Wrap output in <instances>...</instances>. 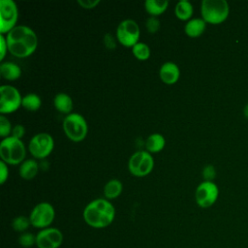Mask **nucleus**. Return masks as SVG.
<instances>
[{
	"label": "nucleus",
	"instance_id": "6ab92c4d",
	"mask_svg": "<svg viewBox=\"0 0 248 248\" xmlns=\"http://www.w3.org/2000/svg\"><path fill=\"white\" fill-rule=\"evenodd\" d=\"M165 144H166L165 137L160 133H153L149 135L145 141V147L149 153L160 152L161 150L164 149Z\"/></svg>",
	"mask_w": 248,
	"mask_h": 248
},
{
	"label": "nucleus",
	"instance_id": "bb28decb",
	"mask_svg": "<svg viewBox=\"0 0 248 248\" xmlns=\"http://www.w3.org/2000/svg\"><path fill=\"white\" fill-rule=\"evenodd\" d=\"M160 27H161V23H160V20H159V18L157 16H150L145 20V28L147 29V31L149 33L153 34V33L158 32Z\"/></svg>",
	"mask_w": 248,
	"mask_h": 248
},
{
	"label": "nucleus",
	"instance_id": "2eb2a0df",
	"mask_svg": "<svg viewBox=\"0 0 248 248\" xmlns=\"http://www.w3.org/2000/svg\"><path fill=\"white\" fill-rule=\"evenodd\" d=\"M206 28V22L203 20L202 17H193L189 19L185 26L184 31L186 35L192 38H196L201 36Z\"/></svg>",
	"mask_w": 248,
	"mask_h": 248
},
{
	"label": "nucleus",
	"instance_id": "aec40b11",
	"mask_svg": "<svg viewBox=\"0 0 248 248\" xmlns=\"http://www.w3.org/2000/svg\"><path fill=\"white\" fill-rule=\"evenodd\" d=\"M194 13V7L188 0H180L175 4L174 14L177 18L181 20L191 19Z\"/></svg>",
	"mask_w": 248,
	"mask_h": 248
},
{
	"label": "nucleus",
	"instance_id": "1a4fd4ad",
	"mask_svg": "<svg viewBox=\"0 0 248 248\" xmlns=\"http://www.w3.org/2000/svg\"><path fill=\"white\" fill-rule=\"evenodd\" d=\"M18 8L14 0H0V34L9 33L16 26Z\"/></svg>",
	"mask_w": 248,
	"mask_h": 248
},
{
	"label": "nucleus",
	"instance_id": "dca6fc26",
	"mask_svg": "<svg viewBox=\"0 0 248 248\" xmlns=\"http://www.w3.org/2000/svg\"><path fill=\"white\" fill-rule=\"evenodd\" d=\"M53 105L59 112L64 114L71 113L74 107L71 96L65 92H59L54 96Z\"/></svg>",
	"mask_w": 248,
	"mask_h": 248
},
{
	"label": "nucleus",
	"instance_id": "72a5a7b5",
	"mask_svg": "<svg viewBox=\"0 0 248 248\" xmlns=\"http://www.w3.org/2000/svg\"><path fill=\"white\" fill-rule=\"evenodd\" d=\"M0 49H1V52H0V59L3 60L4 57H5L6 54H7V51H9V50H8V44H7L6 37H5L3 34H0Z\"/></svg>",
	"mask_w": 248,
	"mask_h": 248
},
{
	"label": "nucleus",
	"instance_id": "20e7f679",
	"mask_svg": "<svg viewBox=\"0 0 248 248\" xmlns=\"http://www.w3.org/2000/svg\"><path fill=\"white\" fill-rule=\"evenodd\" d=\"M201 14L206 23L220 24L228 18L230 5L226 0H202Z\"/></svg>",
	"mask_w": 248,
	"mask_h": 248
},
{
	"label": "nucleus",
	"instance_id": "f3484780",
	"mask_svg": "<svg viewBox=\"0 0 248 248\" xmlns=\"http://www.w3.org/2000/svg\"><path fill=\"white\" fill-rule=\"evenodd\" d=\"M39 171V164L35 159L24 160L19 166V175L25 180L33 179Z\"/></svg>",
	"mask_w": 248,
	"mask_h": 248
},
{
	"label": "nucleus",
	"instance_id": "7ed1b4c3",
	"mask_svg": "<svg viewBox=\"0 0 248 248\" xmlns=\"http://www.w3.org/2000/svg\"><path fill=\"white\" fill-rule=\"evenodd\" d=\"M26 147L23 141L13 136L4 138L0 142V157L8 165H17L24 161Z\"/></svg>",
	"mask_w": 248,
	"mask_h": 248
},
{
	"label": "nucleus",
	"instance_id": "9b49d317",
	"mask_svg": "<svg viewBox=\"0 0 248 248\" xmlns=\"http://www.w3.org/2000/svg\"><path fill=\"white\" fill-rule=\"evenodd\" d=\"M54 208L49 202H42L36 204L29 215L31 225L39 229L47 228L54 220Z\"/></svg>",
	"mask_w": 248,
	"mask_h": 248
},
{
	"label": "nucleus",
	"instance_id": "4468645a",
	"mask_svg": "<svg viewBox=\"0 0 248 248\" xmlns=\"http://www.w3.org/2000/svg\"><path fill=\"white\" fill-rule=\"evenodd\" d=\"M159 77L161 80L167 84L175 83L180 77V70L176 63L167 61L163 63L159 69Z\"/></svg>",
	"mask_w": 248,
	"mask_h": 248
},
{
	"label": "nucleus",
	"instance_id": "cd10ccee",
	"mask_svg": "<svg viewBox=\"0 0 248 248\" xmlns=\"http://www.w3.org/2000/svg\"><path fill=\"white\" fill-rule=\"evenodd\" d=\"M18 242L22 247H25V248L31 247L32 245L36 244V235L30 232H23L18 237Z\"/></svg>",
	"mask_w": 248,
	"mask_h": 248
},
{
	"label": "nucleus",
	"instance_id": "39448f33",
	"mask_svg": "<svg viewBox=\"0 0 248 248\" xmlns=\"http://www.w3.org/2000/svg\"><path fill=\"white\" fill-rule=\"evenodd\" d=\"M62 127L67 138L75 142L83 140L88 133L86 119L78 112H71L67 114L63 119Z\"/></svg>",
	"mask_w": 248,
	"mask_h": 248
},
{
	"label": "nucleus",
	"instance_id": "5701e85b",
	"mask_svg": "<svg viewBox=\"0 0 248 248\" xmlns=\"http://www.w3.org/2000/svg\"><path fill=\"white\" fill-rule=\"evenodd\" d=\"M42 105V100L41 97L33 92L27 93L22 97L21 101V106L29 110V111H36L41 108Z\"/></svg>",
	"mask_w": 248,
	"mask_h": 248
},
{
	"label": "nucleus",
	"instance_id": "c756f323",
	"mask_svg": "<svg viewBox=\"0 0 248 248\" xmlns=\"http://www.w3.org/2000/svg\"><path fill=\"white\" fill-rule=\"evenodd\" d=\"M104 44L108 49H114L116 47V38L112 34L107 33L104 36Z\"/></svg>",
	"mask_w": 248,
	"mask_h": 248
},
{
	"label": "nucleus",
	"instance_id": "7c9ffc66",
	"mask_svg": "<svg viewBox=\"0 0 248 248\" xmlns=\"http://www.w3.org/2000/svg\"><path fill=\"white\" fill-rule=\"evenodd\" d=\"M9 176V169L8 164H6L4 161H0V183L4 184Z\"/></svg>",
	"mask_w": 248,
	"mask_h": 248
},
{
	"label": "nucleus",
	"instance_id": "4be33fe9",
	"mask_svg": "<svg viewBox=\"0 0 248 248\" xmlns=\"http://www.w3.org/2000/svg\"><path fill=\"white\" fill-rule=\"evenodd\" d=\"M143 5H144L145 11L148 14H150L151 16H157L163 14L167 10L169 6V1L168 0H145Z\"/></svg>",
	"mask_w": 248,
	"mask_h": 248
},
{
	"label": "nucleus",
	"instance_id": "473e14b6",
	"mask_svg": "<svg viewBox=\"0 0 248 248\" xmlns=\"http://www.w3.org/2000/svg\"><path fill=\"white\" fill-rule=\"evenodd\" d=\"M100 0H78V4L83 9H93L100 4Z\"/></svg>",
	"mask_w": 248,
	"mask_h": 248
},
{
	"label": "nucleus",
	"instance_id": "393cba45",
	"mask_svg": "<svg viewBox=\"0 0 248 248\" xmlns=\"http://www.w3.org/2000/svg\"><path fill=\"white\" fill-rule=\"evenodd\" d=\"M31 225L29 217L26 216H17L13 219L12 221V227L16 232H24L28 229V227Z\"/></svg>",
	"mask_w": 248,
	"mask_h": 248
},
{
	"label": "nucleus",
	"instance_id": "0eeeda50",
	"mask_svg": "<svg viewBox=\"0 0 248 248\" xmlns=\"http://www.w3.org/2000/svg\"><path fill=\"white\" fill-rule=\"evenodd\" d=\"M140 30L138 22L132 18H126L119 22L116 28V39L124 46L132 47L140 39Z\"/></svg>",
	"mask_w": 248,
	"mask_h": 248
},
{
	"label": "nucleus",
	"instance_id": "f704fd0d",
	"mask_svg": "<svg viewBox=\"0 0 248 248\" xmlns=\"http://www.w3.org/2000/svg\"><path fill=\"white\" fill-rule=\"evenodd\" d=\"M243 115L245 118L248 119V104L243 108Z\"/></svg>",
	"mask_w": 248,
	"mask_h": 248
},
{
	"label": "nucleus",
	"instance_id": "412c9836",
	"mask_svg": "<svg viewBox=\"0 0 248 248\" xmlns=\"http://www.w3.org/2000/svg\"><path fill=\"white\" fill-rule=\"evenodd\" d=\"M123 190L122 182L119 179H109L104 186V195L107 200H112L120 196Z\"/></svg>",
	"mask_w": 248,
	"mask_h": 248
},
{
	"label": "nucleus",
	"instance_id": "f8f14e48",
	"mask_svg": "<svg viewBox=\"0 0 248 248\" xmlns=\"http://www.w3.org/2000/svg\"><path fill=\"white\" fill-rule=\"evenodd\" d=\"M219 197V188L213 181L201 182L195 191V200L200 207L212 206Z\"/></svg>",
	"mask_w": 248,
	"mask_h": 248
},
{
	"label": "nucleus",
	"instance_id": "6e6552de",
	"mask_svg": "<svg viewBox=\"0 0 248 248\" xmlns=\"http://www.w3.org/2000/svg\"><path fill=\"white\" fill-rule=\"evenodd\" d=\"M54 147V140L51 135L46 132H41L34 135L29 143L28 149L31 155L37 159L47 157Z\"/></svg>",
	"mask_w": 248,
	"mask_h": 248
},
{
	"label": "nucleus",
	"instance_id": "9d476101",
	"mask_svg": "<svg viewBox=\"0 0 248 248\" xmlns=\"http://www.w3.org/2000/svg\"><path fill=\"white\" fill-rule=\"evenodd\" d=\"M22 97L17 88L4 84L0 86V112L1 114L12 113L21 106Z\"/></svg>",
	"mask_w": 248,
	"mask_h": 248
},
{
	"label": "nucleus",
	"instance_id": "c85d7f7f",
	"mask_svg": "<svg viewBox=\"0 0 248 248\" xmlns=\"http://www.w3.org/2000/svg\"><path fill=\"white\" fill-rule=\"evenodd\" d=\"M202 175L204 181H213L216 177V170L212 165H206L202 170Z\"/></svg>",
	"mask_w": 248,
	"mask_h": 248
},
{
	"label": "nucleus",
	"instance_id": "f257e3e1",
	"mask_svg": "<svg viewBox=\"0 0 248 248\" xmlns=\"http://www.w3.org/2000/svg\"><path fill=\"white\" fill-rule=\"evenodd\" d=\"M8 50L18 58L30 56L38 46V37L35 31L23 24L16 25L6 35Z\"/></svg>",
	"mask_w": 248,
	"mask_h": 248
},
{
	"label": "nucleus",
	"instance_id": "a878e982",
	"mask_svg": "<svg viewBox=\"0 0 248 248\" xmlns=\"http://www.w3.org/2000/svg\"><path fill=\"white\" fill-rule=\"evenodd\" d=\"M13 126L11 124V121L4 115H0V136L2 138H7L12 134Z\"/></svg>",
	"mask_w": 248,
	"mask_h": 248
},
{
	"label": "nucleus",
	"instance_id": "b1692460",
	"mask_svg": "<svg viewBox=\"0 0 248 248\" xmlns=\"http://www.w3.org/2000/svg\"><path fill=\"white\" fill-rule=\"evenodd\" d=\"M132 52L139 60H146L151 54L149 46L143 42H138L136 45H134L132 46Z\"/></svg>",
	"mask_w": 248,
	"mask_h": 248
},
{
	"label": "nucleus",
	"instance_id": "423d86ee",
	"mask_svg": "<svg viewBox=\"0 0 248 248\" xmlns=\"http://www.w3.org/2000/svg\"><path fill=\"white\" fill-rule=\"evenodd\" d=\"M154 167V158L147 150H138L133 153L128 161V170L135 176L149 174Z\"/></svg>",
	"mask_w": 248,
	"mask_h": 248
},
{
	"label": "nucleus",
	"instance_id": "ddd939ff",
	"mask_svg": "<svg viewBox=\"0 0 248 248\" xmlns=\"http://www.w3.org/2000/svg\"><path fill=\"white\" fill-rule=\"evenodd\" d=\"M63 242V234L56 228H46L36 234L38 248H58Z\"/></svg>",
	"mask_w": 248,
	"mask_h": 248
},
{
	"label": "nucleus",
	"instance_id": "2f4dec72",
	"mask_svg": "<svg viewBox=\"0 0 248 248\" xmlns=\"http://www.w3.org/2000/svg\"><path fill=\"white\" fill-rule=\"evenodd\" d=\"M25 134V128L23 125L21 124H16L14 127H13V130H12V134L11 136L16 138V139H19L21 140L23 138Z\"/></svg>",
	"mask_w": 248,
	"mask_h": 248
},
{
	"label": "nucleus",
	"instance_id": "a211bd4d",
	"mask_svg": "<svg viewBox=\"0 0 248 248\" xmlns=\"http://www.w3.org/2000/svg\"><path fill=\"white\" fill-rule=\"evenodd\" d=\"M0 74L7 80H16L20 78L21 69L14 62H2L0 65Z\"/></svg>",
	"mask_w": 248,
	"mask_h": 248
},
{
	"label": "nucleus",
	"instance_id": "f03ea898",
	"mask_svg": "<svg viewBox=\"0 0 248 248\" xmlns=\"http://www.w3.org/2000/svg\"><path fill=\"white\" fill-rule=\"evenodd\" d=\"M82 216L89 226L102 229L112 223L115 217V208L108 200L99 198L91 201L84 207Z\"/></svg>",
	"mask_w": 248,
	"mask_h": 248
}]
</instances>
